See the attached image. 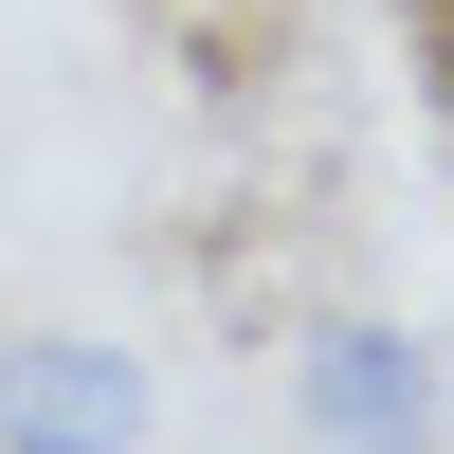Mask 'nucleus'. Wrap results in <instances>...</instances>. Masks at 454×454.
I'll use <instances>...</instances> for the list:
<instances>
[{
  "label": "nucleus",
  "instance_id": "f257e3e1",
  "mask_svg": "<svg viewBox=\"0 0 454 454\" xmlns=\"http://www.w3.org/2000/svg\"><path fill=\"white\" fill-rule=\"evenodd\" d=\"M291 419H309V454H436L454 382H436L419 327H382V309H309V327H291Z\"/></svg>",
  "mask_w": 454,
  "mask_h": 454
},
{
  "label": "nucleus",
  "instance_id": "f03ea898",
  "mask_svg": "<svg viewBox=\"0 0 454 454\" xmlns=\"http://www.w3.org/2000/svg\"><path fill=\"white\" fill-rule=\"evenodd\" d=\"M145 364L91 327H0V454H145Z\"/></svg>",
  "mask_w": 454,
  "mask_h": 454
}]
</instances>
